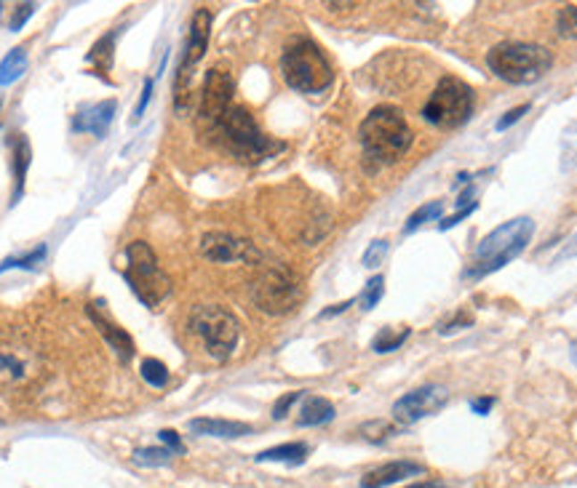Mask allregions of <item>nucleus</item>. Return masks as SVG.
Segmentation results:
<instances>
[{"label": "nucleus", "instance_id": "e433bc0d", "mask_svg": "<svg viewBox=\"0 0 577 488\" xmlns=\"http://www.w3.org/2000/svg\"><path fill=\"white\" fill-rule=\"evenodd\" d=\"M158 438H161V443H163L171 454H182V451H185V443L179 441V435H177L174 430H161Z\"/></svg>", "mask_w": 577, "mask_h": 488}, {"label": "nucleus", "instance_id": "f03ea898", "mask_svg": "<svg viewBox=\"0 0 577 488\" xmlns=\"http://www.w3.org/2000/svg\"><path fill=\"white\" fill-rule=\"evenodd\" d=\"M535 232V222L530 216H516L506 224H500L498 230H492L487 238L479 240V246L474 248L471 264L463 272L466 281H479L490 272L503 270L506 264H511L516 256H522V251L527 248V243L532 240Z\"/></svg>", "mask_w": 577, "mask_h": 488}, {"label": "nucleus", "instance_id": "6ab92c4d", "mask_svg": "<svg viewBox=\"0 0 577 488\" xmlns=\"http://www.w3.org/2000/svg\"><path fill=\"white\" fill-rule=\"evenodd\" d=\"M334 419V406L326 401V398H305L302 409H300V417H297V425L300 427H318V425H326Z\"/></svg>", "mask_w": 577, "mask_h": 488}, {"label": "nucleus", "instance_id": "4be33fe9", "mask_svg": "<svg viewBox=\"0 0 577 488\" xmlns=\"http://www.w3.org/2000/svg\"><path fill=\"white\" fill-rule=\"evenodd\" d=\"M24 72H27V51L19 45V48L8 51V56L0 61V85H11Z\"/></svg>", "mask_w": 577, "mask_h": 488}, {"label": "nucleus", "instance_id": "f257e3e1", "mask_svg": "<svg viewBox=\"0 0 577 488\" xmlns=\"http://www.w3.org/2000/svg\"><path fill=\"white\" fill-rule=\"evenodd\" d=\"M359 139L364 147V158L372 166H391L409 152L412 128L399 107L380 104L364 118L359 128Z\"/></svg>", "mask_w": 577, "mask_h": 488}, {"label": "nucleus", "instance_id": "1a4fd4ad", "mask_svg": "<svg viewBox=\"0 0 577 488\" xmlns=\"http://www.w3.org/2000/svg\"><path fill=\"white\" fill-rule=\"evenodd\" d=\"M474 88L460 80V77H441L431 94V99L425 102L423 107V118L436 126V128H444V131H452V128H460L463 123H468V118L474 115Z\"/></svg>", "mask_w": 577, "mask_h": 488}, {"label": "nucleus", "instance_id": "9d476101", "mask_svg": "<svg viewBox=\"0 0 577 488\" xmlns=\"http://www.w3.org/2000/svg\"><path fill=\"white\" fill-rule=\"evenodd\" d=\"M233 94H235L233 75L222 67H211L206 72V80L201 88V107H198V120L206 131H211L222 120V115L233 107Z\"/></svg>", "mask_w": 577, "mask_h": 488}, {"label": "nucleus", "instance_id": "f3484780", "mask_svg": "<svg viewBox=\"0 0 577 488\" xmlns=\"http://www.w3.org/2000/svg\"><path fill=\"white\" fill-rule=\"evenodd\" d=\"M190 433L195 435H203V438H243V435H251V425L246 422H233V419H209V417H201V419H193L190 425Z\"/></svg>", "mask_w": 577, "mask_h": 488}, {"label": "nucleus", "instance_id": "cd10ccee", "mask_svg": "<svg viewBox=\"0 0 577 488\" xmlns=\"http://www.w3.org/2000/svg\"><path fill=\"white\" fill-rule=\"evenodd\" d=\"M383 294H385V278H383V275H375V278L367 283L364 294L359 297V302H361V310H375V307L380 305Z\"/></svg>", "mask_w": 577, "mask_h": 488}, {"label": "nucleus", "instance_id": "5701e85b", "mask_svg": "<svg viewBox=\"0 0 577 488\" xmlns=\"http://www.w3.org/2000/svg\"><path fill=\"white\" fill-rule=\"evenodd\" d=\"M559 166L562 171H573L577 168V120H573L559 142Z\"/></svg>", "mask_w": 577, "mask_h": 488}, {"label": "nucleus", "instance_id": "a878e982", "mask_svg": "<svg viewBox=\"0 0 577 488\" xmlns=\"http://www.w3.org/2000/svg\"><path fill=\"white\" fill-rule=\"evenodd\" d=\"M171 457L174 454L166 446H147V449H136L134 451V462L139 468H163V465H169Z\"/></svg>", "mask_w": 577, "mask_h": 488}, {"label": "nucleus", "instance_id": "37998d69", "mask_svg": "<svg viewBox=\"0 0 577 488\" xmlns=\"http://www.w3.org/2000/svg\"><path fill=\"white\" fill-rule=\"evenodd\" d=\"M570 358H573V363L577 366V342H573V347H570Z\"/></svg>", "mask_w": 577, "mask_h": 488}, {"label": "nucleus", "instance_id": "393cba45", "mask_svg": "<svg viewBox=\"0 0 577 488\" xmlns=\"http://www.w3.org/2000/svg\"><path fill=\"white\" fill-rule=\"evenodd\" d=\"M409 329H401V331H393V329H383L377 337H375V342H372V350L375 353H393V350H399L407 339H409Z\"/></svg>", "mask_w": 577, "mask_h": 488}, {"label": "nucleus", "instance_id": "20e7f679", "mask_svg": "<svg viewBox=\"0 0 577 488\" xmlns=\"http://www.w3.org/2000/svg\"><path fill=\"white\" fill-rule=\"evenodd\" d=\"M209 136H214L233 158L246 160V163H257V160L270 158L273 152L284 150V144H278L262 134V128L257 126L251 112L241 104H233L222 115V120L209 131Z\"/></svg>", "mask_w": 577, "mask_h": 488}, {"label": "nucleus", "instance_id": "9b49d317", "mask_svg": "<svg viewBox=\"0 0 577 488\" xmlns=\"http://www.w3.org/2000/svg\"><path fill=\"white\" fill-rule=\"evenodd\" d=\"M209 32H211V13L209 8H198L190 24V37L185 45V56L179 64V75H177V107L185 110L187 104V88H190V75L195 69V64L203 59L206 45H209Z\"/></svg>", "mask_w": 577, "mask_h": 488}, {"label": "nucleus", "instance_id": "a211bd4d", "mask_svg": "<svg viewBox=\"0 0 577 488\" xmlns=\"http://www.w3.org/2000/svg\"><path fill=\"white\" fill-rule=\"evenodd\" d=\"M32 163V147L27 142L24 134H16L11 142V166H13V195L11 203H16L24 192V179H27V168Z\"/></svg>", "mask_w": 577, "mask_h": 488}, {"label": "nucleus", "instance_id": "7c9ffc66", "mask_svg": "<svg viewBox=\"0 0 577 488\" xmlns=\"http://www.w3.org/2000/svg\"><path fill=\"white\" fill-rule=\"evenodd\" d=\"M11 8V16L8 19H0L11 32H16V29H21L24 27V21L35 13V3H19V5H8Z\"/></svg>", "mask_w": 577, "mask_h": 488}, {"label": "nucleus", "instance_id": "aec40b11", "mask_svg": "<svg viewBox=\"0 0 577 488\" xmlns=\"http://www.w3.org/2000/svg\"><path fill=\"white\" fill-rule=\"evenodd\" d=\"M308 446L305 443H284V446H273L268 451H260L254 460L257 462H281V465H302L308 460Z\"/></svg>", "mask_w": 577, "mask_h": 488}, {"label": "nucleus", "instance_id": "c756f323", "mask_svg": "<svg viewBox=\"0 0 577 488\" xmlns=\"http://www.w3.org/2000/svg\"><path fill=\"white\" fill-rule=\"evenodd\" d=\"M43 256H45V246H37L35 251H29V254H24V256H11V259H5V262L0 264V272H5V270H11V267L32 270V267H37V264L43 262Z\"/></svg>", "mask_w": 577, "mask_h": 488}, {"label": "nucleus", "instance_id": "b1692460", "mask_svg": "<svg viewBox=\"0 0 577 488\" xmlns=\"http://www.w3.org/2000/svg\"><path fill=\"white\" fill-rule=\"evenodd\" d=\"M444 214V200H433V203H425V206H420L415 214H409V219H407V224H404V232L409 235V232H415V230H420L423 224H428V222H436L439 216Z\"/></svg>", "mask_w": 577, "mask_h": 488}, {"label": "nucleus", "instance_id": "58836bf2", "mask_svg": "<svg viewBox=\"0 0 577 488\" xmlns=\"http://www.w3.org/2000/svg\"><path fill=\"white\" fill-rule=\"evenodd\" d=\"M573 256H577V235H573V238H570V243L562 248V254L554 259V264H562V262H567V259H573Z\"/></svg>", "mask_w": 577, "mask_h": 488}, {"label": "nucleus", "instance_id": "ddd939ff", "mask_svg": "<svg viewBox=\"0 0 577 488\" xmlns=\"http://www.w3.org/2000/svg\"><path fill=\"white\" fill-rule=\"evenodd\" d=\"M449 401V390L441 385H425L393 403V419L399 425H417L420 419L441 411Z\"/></svg>", "mask_w": 577, "mask_h": 488}, {"label": "nucleus", "instance_id": "2f4dec72", "mask_svg": "<svg viewBox=\"0 0 577 488\" xmlns=\"http://www.w3.org/2000/svg\"><path fill=\"white\" fill-rule=\"evenodd\" d=\"M388 251H391V243H388V240H372L369 248L364 251V267H369V270L380 267V264L385 262Z\"/></svg>", "mask_w": 577, "mask_h": 488}, {"label": "nucleus", "instance_id": "412c9836", "mask_svg": "<svg viewBox=\"0 0 577 488\" xmlns=\"http://www.w3.org/2000/svg\"><path fill=\"white\" fill-rule=\"evenodd\" d=\"M115 37H118V29L107 32L102 40L94 43V48L88 51V61L96 64L99 72H107L112 67V59H115Z\"/></svg>", "mask_w": 577, "mask_h": 488}, {"label": "nucleus", "instance_id": "4c0bfd02", "mask_svg": "<svg viewBox=\"0 0 577 488\" xmlns=\"http://www.w3.org/2000/svg\"><path fill=\"white\" fill-rule=\"evenodd\" d=\"M492 406H495V398H492V395H484V398L471 401V411H474V414H479V417H487Z\"/></svg>", "mask_w": 577, "mask_h": 488}, {"label": "nucleus", "instance_id": "c85d7f7f", "mask_svg": "<svg viewBox=\"0 0 577 488\" xmlns=\"http://www.w3.org/2000/svg\"><path fill=\"white\" fill-rule=\"evenodd\" d=\"M556 32L567 40H577V5H565L559 8L556 16Z\"/></svg>", "mask_w": 577, "mask_h": 488}, {"label": "nucleus", "instance_id": "bb28decb", "mask_svg": "<svg viewBox=\"0 0 577 488\" xmlns=\"http://www.w3.org/2000/svg\"><path fill=\"white\" fill-rule=\"evenodd\" d=\"M139 374L150 387H166V382H169V369L158 358H144L139 366Z\"/></svg>", "mask_w": 577, "mask_h": 488}, {"label": "nucleus", "instance_id": "6e6552de", "mask_svg": "<svg viewBox=\"0 0 577 488\" xmlns=\"http://www.w3.org/2000/svg\"><path fill=\"white\" fill-rule=\"evenodd\" d=\"M123 278L131 286V291L139 297V302L147 305V307H158L169 297V291H171V283H169L166 272L161 270L152 248L144 240L128 243Z\"/></svg>", "mask_w": 577, "mask_h": 488}, {"label": "nucleus", "instance_id": "423d86ee", "mask_svg": "<svg viewBox=\"0 0 577 488\" xmlns=\"http://www.w3.org/2000/svg\"><path fill=\"white\" fill-rule=\"evenodd\" d=\"M302 297V278L289 264H270L251 283V302L265 315H286L297 310Z\"/></svg>", "mask_w": 577, "mask_h": 488}, {"label": "nucleus", "instance_id": "dca6fc26", "mask_svg": "<svg viewBox=\"0 0 577 488\" xmlns=\"http://www.w3.org/2000/svg\"><path fill=\"white\" fill-rule=\"evenodd\" d=\"M425 473L423 465H415V462H388V465H380L375 470H369L361 481V488H385L404 481V478H415Z\"/></svg>", "mask_w": 577, "mask_h": 488}, {"label": "nucleus", "instance_id": "7ed1b4c3", "mask_svg": "<svg viewBox=\"0 0 577 488\" xmlns=\"http://www.w3.org/2000/svg\"><path fill=\"white\" fill-rule=\"evenodd\" d=\"M487 67L495 77L511 85H530L554 67V56L538 43L506 40L487 51Z\"/></svg>", "mask_w": 577, "mask_h": 488}, {"label": "nucleus", "instance_id": "79ce46f5", "mask_svg": "<svg viewBox=\"0 0 577 488\" xmlns=\"http://www.w3.org/2000/svg\"><path fill=\"white\" fill-rule=\"evenodd\" d=\"M407 488H449L447 484H441V481H423V484H415V486H407Z\"/></svg>", "mask_w": 577, "mask_h": 488}, {"label": "nucleus", "instance_id": "c03bdc74", "mask_svg": "<svg viewBox=\"0 0 577 488\" xmlns=\"http://www.w3.org/2000/svg\"><path fill=\"white\" fill-rule=\"evenodd\" d=\"M0 104H3V102H0Z\"/></svg>", "mask_w": 577, "mask_h": 488}, {"label": "nucleus", "instance_id": "2eb2a0df", "mask_svg": "<svg viewBox=\"0 0 577 488\" xmlns=\"http://www.w3.org/2000/svg\"><path fill=\"white\" fill-rule=\"evenodd\" d=\"M88 318L94 321V326L99 329V334L104 337V342L115 350V355H118L123 363H128V361L134 358V339L128 337V331H123L118 323H112L104 313H99L96 305L88 307Z\"/></svg>", "mask_w": 577, "mask_h": 488}, {"label": "nucleus", "instance_id": "ea45409f", "mask_svg": "<svg viewBox=\"0 0 577 488\" xmlns=\"http://www.w3.org/2000/svg\"><path fill=\"white\" fill-rule=\"evenodd\" d=\"M468 326H471V318H455L452 323H444L439 331H441V334H449V331H460V329H468Z\"/></svg>", "mask_w": 577, "mask_h": 488}, {"label": "nucleus", "instance_id": "39448f33", "mask_svg": "<svg viewBox=\"0 0 577 488\" xmlns=\"http://www.w3.org/2000/svg\"><path fill=\"white\" fill-rule=\"evenodd\" d=\"M281 75L289 88L300 94H321L332 85L334 69L324 56L321 45L310 37H297L284 48L281 56Z\"/></svg>", "mask_w": 577, "mask_h": 488}, {"label": "nucleus", "instance_id": "4468645a", "mask_svg": "<svg viewBox=\"0 0 577 488\" xmlns=\"http://www.w3.org/2000/svg\"><path fill=\"white\" fill-rule=\"evenodd\" d=\"M115 110H118L115 99H104V102H99V104L83 107V110L75 115L72 128L80 131V134H94L96 139H102V136L107 134L112 118H115Z\"/></svg>", "mask_w": 577, "mask_h": 488}, {"label": "nucleus", "instance_id": "f8f14e48", "mask_svg": "<svg viewBox=\"0 0 577 488\" xmlns=\"http://www.w3.org/2000/svg\"><path fill=\"white\" fill-rule=\"evenodd\" d=\"M201 256L217 264H260L262 262V251L238 235L230 232H206L201 238Z\"/></svg>", "mask_w": 577, "mask_h": 488}, {"label": "nucleus", "instance_id": "f704fd0d", "mask_svg": "<svg viewBox=\"0 0 577 488\" xmlns=\"http://www.w3.org/2000/svg\"><path fill=\"white\" fill-rule=\"evenodd\" d=\"M300 398H302V393H286V395L273 406V419H284V417L289 414V409H292Z\"/></svg>", "mask_w": 577, "mask_h": 488}, {"label": "nucleus", "instance_id": "0eeeda50", "mask_svg": "<svg viewBox=\"0 0 577 488\" xmlns=\"http://www.w3.org/2000/svg\"><path fill=\"white\" fill-rule=\"evenodd\" d=\"M190 331L203 342V350L214 358V361H227L241 339V323L238 318L219 307V305H201L190 313L187 321Z\"/></svg>", "mask_w": 577, "mask_h": 488}, {"label": "nucleus", "instance_id": "a19ab883", "mask_svg": "<svg viewBox=\"0 0 577 488\" xmlns=\"http://www.w3.org/2000/svg\"><path fill=\"white\" fill-rule=\"evenodd\" d=\"M350 305H353V299H348V302H340V305H334V307L324 310V313H321V318H332V315H340V313H345V310H348Z\"/></svg>", "mask_w": 577, "mask_h": 488}, {"label": "nucleus", "instance_id": "c9c22d12", "mask_svg": "<svg viewBox=\"0 0 577 488\" xmlns=\"http://www.w3.org/2000/svg\"><path fill=\"white\" fill-rule=\"evenodd\" d=\"M150 94H152V80L147 77V80H144V85H142V96H139V102H136V107H134V115H131V120H134V123H139V120H142V112H144V107L150 104Z\"/></svg>", "mask_w": 577, "mask_h": 488}, {"label": "nucleus", "instance_id": "473e14b6", "mask_svg": "<svg viewBox=\"0 0 577 488\" xmlns=\"http://www.w3.org/2000/svg\"><path fill=\"white\" fill-rule=\"evenodd\" d=\"M527 112H530V104H519V107L508 110V112L498 120V131H508V128H511L514 123H519Z\"/></svg>", "mask_w": 577, "mask_h": 488}, {"label": "nucleus", "instance_id": "72a5a7b5", "mask_svg": "<svg viewBox=\"0 0 577 488\" xmlns=\"http://www.w3.org/2000/svg\"><path fill=\"white\" fill-rule=\"evenodd\" d=\"M476 208H479V200H476V203H471V206H466V208H457V214H452V216L441 219L439 230H449V227H455V224H460V222H463V219H468Z\"/></svg>", "mask_w": 577, "mask_h": 488}]
</instances>
